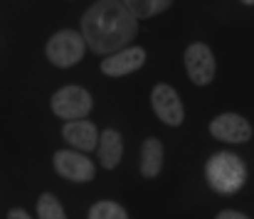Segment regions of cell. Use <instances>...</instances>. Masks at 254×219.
Here are the masks:
<instances>
[{"label": "cell", "instance_id": "6da1fadb", "mask_svg": "<svg viewBox=\"0 0 254 219\" xmlns=\"http://www.w3.org/2000/svg\"><path fill=\"white\" fill-rule=\"evenodd\" d=\"M138 35V20L121 0H96L82 15V37L94 55H114Z\"/></svg>", "mask_w": 254, "mask_h": 219}, {"label": "cell", "instance_id": "7a4b0ae2", "mask_svg": "<svg viewBox=\"0 0 254 219\" xmlns=\"http://www.w3.org/2000/svg\"><path fill=\"white\" fill-rule=\"evenodd\" d=\"M205 180L217 195H235L247 182V165L240 155L220 150L205 163Z\"/></svg>", "mask_w": 254, "mask_h": 219}, {"label": "cell", "instance_id": "3957f363", "mask_svg": "<svg viewBox=\"0 0 254 219\" xmlns=\"http://www.w3.org/2000/svg\"><path fill=\"white\" fill-rule=\"evenodd\" d=\"M84 50H86V42L82 37V32H77V30H60V32H55L47 40L45 55H47V59L55 67L69 69V67H74V64H79L84 59Z\"/></svg>", "mask_w": 254, "mask_h": 219}, {"label": "cell", "instance_id": "277c9868", "mask_svg": "<svg viewBox=\"0 0 254 219\" xmlns=\"http://www.w3.org/2000/svg\"><path fill=\"white\" fill-rule=\"evenodd\" d=\"M52 113L60 116L62 121H77V118H86L94 109V99L84 86H62L52 94L50 99Z\"/></svg>", "mask_w": 254, "mask_h": 219}, {"label": "cell", "instance_id": "5b68a950", "mask_svg": "<svg viewBox=\"0 0 254 219\" xmlns=\"http://www.w3.org/2000/svg\"><path fill=\"white\" fill-rule=\"evenodd\" d=\"M52 165H55L60 177L72 180V182H91L94 175H96L94 163L86 158V153H82V150H69V148L57 150L52 155Z\"/></svg>", "mask_w": 254, "mask_h": 219}, {"label": "cell", "instance_id": "8992f818", "mask_svg": "<svg viewBox=\"0 0 254 219\" xmlns=\"http://www.w3.org/2000/svg\"><path fill=\"white\" fill-rule=\"evenodd\" d=\"M151 106H153V113L158 116V121H163L170 128H178L183 126L185 121V106L178 96V91L170 86V84H156L153 91H151Z\"/></svg>", "mask_w": 254, "mask_h": 219}, {"label": "cell", "instance_id": "52a82bcc", "mask_svg": "<svg viewBox=\"0 0 254 219\" xmlns=\"http://www.w3.org/2000/svg\"><path fill=\"white\" fill-rule=\"evenodd\" d=\"M183 62H185V72L195 86L212 84V79H215V55L205 42H192L185 50Z\"/></svg>", "mask_w": 254, "mask_h": 219}, {"label": "cell", "instance_id": "ba28073f", "mask_svg": "<svg viewBox=\"0 0 254 219\" xmlns=\"http://www.w3.org/2000/svg\"><path fill=\"white\" fill-rule=\"evenodd\" d=\"M210 136L220 143H247L252 138V126L240 113H220L210 121Z\"/></svg>", "mask_w": 254, "mask_h": 219}, {"label": "cell", "instance_id": "9c48e42d", "mask_svg": "<svg viewBox=\"0 0 254 219\" xmlns=\"http://www.w3.org/2000/svg\"><path fill=\"white\" fill-rule=\"evenodd\" d=\"M146 62V50L143 47H124L114 55H106L104 62H101V72L106 76H126V74L138 72Z\"/></svg>", "mask_w": 254, "mask_h": 219}, {"label": "cell", "instance_id": "30bf717a", "mask_svg": "<svg viewBox=\"0 0 254 219\" xmlns=\"http://www.w3.org/2000/svg\"><path fill=\"white\" fill-rule=\"evenodd\" d=\"M62 138L64 143H69L72 148L82 150V153H89V150H96V143H99V131L91 121L86 118H77V121H67L64 128H62Z\"/></svg>", "mask_w": 254, "mask_h": 219}, {"label": "cell", "instance_id": "8fae6325", "mask_svg": "<svg viewBox=\"0 0 254 219\" xmlns=\"http://www.w3.org/2000/svg\"><path fill=\"white\" fill-rule=\"evenodd\" d=\"M96 153H99V160L104 165V170H114L121 158H124V138L116 128H104V133L99 136V143H96Z\"/></svg>", "mask_w": 254, "mask_h": 219}, {"label": "cell", "instance_id": "7c38bea8", "mask_svg": "<svg viewBox=\"0 0 254 219\" xmlns=\"http://www.w3.org/2000/svg\"><path fill=\"white\" fill-rule=\"evenodd\" d=\"M163 170V143L158 138H146L141 146V175L153 180Z\"/></svg>", "mask_w": 254, "mask_h": 219}, {"label": "cell", "instance_id": "4fadbf2b", "mask_svg": "<svg viewBox=\"0 0 254 219\" xmlns=\"http://www.w3.org/2000/svg\"><path fill=\"white\" fill-rule=\"evenodd\" d=\"M121 2L133 12L136 20H148L158 12H166L173 5V0H121Z\"/></svg>", "mask_w": 254, "mask_h": 219}, {"label": "cell", "instance_id": "5bb4252c", "mask_svg": "<svg viewBox=\"0 0 254 219\" xmlns=\"http://www.w3.org/2000/svg\"><path fill=\"white\" fill-rule=\"evenodd\" d=\"M86 219H128V215H126V210H124L119 202H114V200H101V202L91 205Z\"/></svg>", "mask_w": 254, "mask_h": 219}, {"label": "cell", "instance_id": "9a60e30c", "mask_svg": "<svg viewBox=\"0 0 254 219\" xmlns=\"http://www.w3.org/2000/svg\"><path fill=\"white\" fill-rule=\"evenodd\" d=\"M37 217L40 219H67V215H64V207L60 205V200L52 192H45L37 200Z\"/></svg>", "mask_w": 254, "mask_h": 219}, {"label": "cell", "instance_id": "2e32d148", "mask_svg": "<svg viewBox=\"0 0 254 219\" xmlns=\"http://www.w3.org/2000/svg\"><path fill=\"white\" fill-rule=\"evenodd\" d=\"M215 219H250V217H247V215H242V212H235V210H222Z\"/></svg>", "mask_w": 254, "mask_h": 219}, {"label": "cell", "instance_id": "e0dca14e", "mask_svg": "<svg viewBox=\"0 0 254 219\" xmlns=\"http://www.w3.org/2000/svg\"><path fill=\"white\" fill-rule=\"evenodd\" d=\"M7 219H32V217H30L25 210H17V207H15V210L7 212Z\"/></svg>", "mask_w": 254, "mask_h": 219}, {"label": "cell", "instance_id": "ac0fdd59", "mask_svg": "<svg viewBox=\"0 0 254 219\" xmlns=\"http://www.w3.org/2000/svg\"><path fill=\"white\" fill-rule=\"evenodd\" d=\"M242 2H245V5H254V0H242Z\"/></svg>", "mask_w": 254, "mask_h": 219}]
</instances>
